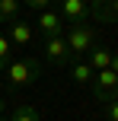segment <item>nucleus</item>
I'll return each instance as SVG.
<instances>
[{
    "label": "nucleus",
    "instance_id": "obj_1",
    "mask_svg": "<svg viewBox=\"0 0 118 121\" xmlns=\"http://www.w3.org/2000/svg\"><path fill=\"white\" fill-rule=\"evenodd\" d=\"M6 86L10 89H26L42 77V60L38 57H22V60H10L6 64Z\"/></svg>",
    "mask_w": 118,
    "mask_h": 121
},
{
    "label": "nucleus",
    "instance_id": "obj_2",
    "mask_svg": "<svg viewBox=\"0 0 118 121\" xmlns=\"http://www.w3.org/2000/svg\"><path fill=\"white\" fill-rule=\"evenodd\" d=\"M64 42H67L74 57H83L93 45H99V32H96L93 22H70L64 29Z\"/></svg>",
    "mask_w": 118,
    "mask_h": 121
},
{
    "label": "nucleus",
    "instance_id": "obj_3",
    "mask_svg": "<svg viewBox=\"0 0 118 121\" xmlns=\"http://www.w3.org/2000/svg\"><path fill=\"white\" fill-rule=\"evenodd\" d=\"M89 89H93V96L99 99V102H112V99L118 96V73H112V70H96Z\"/></svg>",
    "mask_w": 118,
    "mask_h": 121
},
{
    "label": "nucleus",
    "instance_id": "obj_4",
    "mask_svg": "<svg viewBox=\"0 0 118 121\" xmlns=\"http://www.w3.org/2000/svg\"><path fill=\"white\" fill-rule=\"evenodd\" d=\"M54 10L64 22H89V0H54Z\"/></svg>",
    "mask_w": 118,
    "mask_h": 121
},
{
    "label": "nucleus",
    "instance_id": "obj_5",
    "mask_svg": "<svg viewBox=\"0 0 118 121\" xmlns=\"http://www.w3.org/2000/svg\"><path fill=\"white\" fill-rule=\"evenodd\" d=\"M45 60H48L51 67H70L74 54H70V48H67V42H64V35H51V38H45Z\"/></svg>",
    "mask_w": 118,
    "mask_h": 121
},
{
    "label": "nucleus",
    "instance_id": "obj_6",
    "mask_svg": "<svg viewBox=\"0 0 118 121\" xmlns=\"http://www.w3.org/2000/svg\"><path fill=\"white\" fill-rule=\"evenodd\" d=\"M6 42L16 45V48H26V45H32V38H35V29H32L26 19H13V22H6Z\"/></svg>",
    "mask_w": 118,
    "mask_h": 121
},
{
    "label": "nucleus",
    "instance_id": "obj_7",
    "mask_svg": "<svg viewBox=\"0 0 118 121\" xmlns=\"http://www.w3.org/2000/svg\"><path fill=\"white\" fill-rule=\"evenodd\" d=\"M89 19L102 26L118 22V0H89Z\"/></svg>",
    "mask_w": 118,
    "mask_h": 121
},
{
    "label": "nucleus",
    "instance_id": "obj_8",
    "mask_svg": "<svg viewBox=\"0 0 118 121\" xmlns=\"http://www.w3.org/2000/svg\"><path fill=\"white\" fill-rule=\"evenodd\" d=\"M64 29H67V22H64L61 16H57V10H42L38 13V32H42V38H51V35H64Z\"/></svg>",
    "mask_w": 118,
    "mask_h": 121
},
{
    "label": "nucleus",
    "instance_id": "obj_9",
    "mask_svg": "<svg viewBox=\"0 0 118 121\" xmlns=\"http://www.w3.org/2000/svg\"><path fill=\"white\" fill-rule=\"evenodd\" d=\"M112 54H115V51L109 48V45H93V48L86 51V64L93 67V70H109Z\"/></svg>",
    "mask_w": 118,
    "mask_h": 121
},
{
    "label": "nucleus",
    "instance_id": "obj_10",
    "mask_svg": "<svg viewBox=\"0 0 118 121\" xmlns=\"http://www.w3.org/2000/svg\"><path fill=\"white\" fill-rule=\"evenodd\" d=\"M67 70H70V80H74L77 86H89V83H93V73H96L86 60H70Z\"/></svg>",
    "mask_w": 118,
    "mask_h": 121
},
{
    "label": "nucleus",
    "instance_id": "obj_11",
    "mask_svg": "<svg viewBox=\"0 0 118 121\" xmlns=\"http://www.w3.org/2000/svg\"><path fill=\"white\" fill-rule=\"evenodd\" d=\"M19 10H22V3L19 0H0V22H13V19H19Z\"/></svg>",
    "mask_w": 118,
    "mask_h": 121
},
{
    "label": "nucleus",
    "instance_id": "obj_12",
    "mask_svg": "<svg viewBox=\"0 0 118 121\" xmlns=\"http://www.w3.org/2000/svg\"><path fill=\"white\" fill-rule=\"evenodd\" d=\"M10 121H42V112H38L35 105H19Z\"/></svg>",
    "mask_w": 118,
    "mask_h": 121
},
{
    "label": "nucleus",
    "instance_id": "obj_13",
    "mask_svg": "<svg viewBox=\"0 0 118 121\" xmlns=\"http://www.w3.org/2000/svg\"><path fill=\"white\" fill-rule=\"evenodd\" d=\"M13 60V45L6 42V35L0 32V70H6V64Z\"/></svg>",
    "mask_w": 118,
    "mask_h": 121
},
{
    "label": "nucleus",
    "instance_id": "obj_14",
    "mask_svg": "<svg viewBox=\"0 0 118 121\" xmlns=\"http://www.w3.org/2000/svg\"><path fill=\"white\" fill-rule=\"evenodd\" d=\"M22 6H29V10H35V13H42V10H48L54 0H19Z\"/></svg>",
    "mask_w": 118,
    "mask_h": 121
},
{
    "label": "nucleus",
    "instance_id": "obj_15",
    "mask_svg": "<svg viewBox=\"0 0 118 121\" xmlns=\"http://www.w3.org/2000/svg\"><path fill=\"white\" fill-rule=\"evenodd\" d=\"M105 118L109 121H118V96L112 99V102H105Z\"/></svg>",
    "mask_w": 118,
    "mask_h": 121
},
{
    "label": "nucleus",
    "instance_id": "obj_16",
    "mask_svg": "<svg viewBox=\"0 0 118 121\" xmlns=\"http://www.w3.org/2000/svg\"><path fill=\"white\" fill-rule=\"evenodd\" d=\"M109 70H112V73H118V54H112V64H109Z\"/></svg>",
    "mask_w": 118,
    "mask_h": 121
},
{
    "label": "nucleus",
    "instance_id": "obj_17",
    "mask_svg": "<svg viewBox=\"0 0 118 121\" xmlns=\"http://www.w3.org/2000/svg\"><path fill=\"white\" fill-rule=\"evenodd\" d=\"M0 112H3V99H0Z\"/></svg>",
    "mask_w": 118,
    "mask_h": 121
},
{
    "label": "nucleus",
    "instance_id": "obj_18",
    "mask_svg": "<svg viewBox=\"0 0 118 121\" xmlns=\"http://www.w3.org/2000/svg\"><path fill=\"white\" fill-rule=\"evenodd\" d=\"M0 121H10V118H3V115H0Z\"/></svg>",
    "mask_w": 118,
    "mask_h": 121
}]
</instances>
